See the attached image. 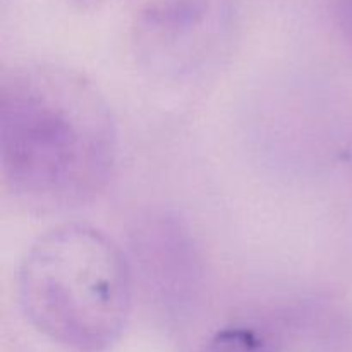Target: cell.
<instances>
[{"label": "cell", "mask_w": 352, "mask_h": 352, "mask_svg": "<svg viewBox=\"0 0 352 352\" xmlns=\"http://www.w3.org/2000/svg\"><path fill=\"white\" fill-rule=\"evenodd\" d=\"M241 23V0H138L131 47L158 81L191 82L223 60Z\"/></svg>", "instance_id": "3"}, {"label": "cell", "mask_w": 352, "mask_h": 352, "mask_svg": "<svg viewBox=\"0 0 352 352\" xmlns=\"http://www.w3.org/2000/svg\"><path fill=\"white\" fill-rule=\"evenodd\" d=\"M117 151L112 109L82 72L52 62L3 71V186L24 208L60 213L91 203L112 179Z\"/></svg>", "instance_id": "1"}, {"label": "cell", "mask_w": 352, "mask_h": 352, "mask_svg": "<svg viewBox=\"0 0 352 352\" xmlns=\"http://www.w3.org/2000/svg\"><path fill=\"white\" fill-rule=\"evenodd\" d=\"M329 7L333 26L352 47V0H329Z\"/></svg>", "instance_id": "5"}, {"label": "cell", "mask_w": 352, "mask_h": 352, "mask_svg": "<svg viewBox=\"0 0 352 352\" xmlns=\"http://www.w3.org/2000/svg\"><path fill=\"white\" fill-rule=\"evenodd\" d=\"M76 6L79 7H96L103 2V0H72Z\"/></svg>", "instance_id": "6"}, {"label": "cell", "mask_w": 352, "mask_h": 352, "mask_svg": "<svg viewBox=\"0 0 352 352\" xmlns=\"http://www.w3.org/2000/svg\"><path fill=\"white\" fill-rule=\"evenodd\" d=\"M201 352H278L268 333L248 325H232L213 333Z\"/></svg>", "instance_id": "4"}, {"label": "cell", "mask_w": 352, "mask_h": 352, "mask_svg": "<svg viewBox=\"0 0 352 352\" xmlns=\"http://www.w3.org/2000/svg\"><path fill=\"white\" fill-rule=\"evenodd\" d=\"M17 298L28 322L52 342L105 352L129 320L133 272L105 232L89 223H60L24 254Z\"/></svg>", "instance_id": "2"}]
</instances>
